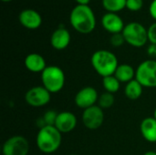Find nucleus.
<instances>
[{
    "label": "nucleus",
    "mask_w": 156,
    "mask_h": 155,
    "mask_svg": "<svg viewBox=\"0 0 156 155\" xmlns=\"http://www.w3.org/2000/svg\"><path fill=\"white\" fill-rule=\"evenodd\" d=\"M71 26L80 34H90L96 26V16L90 5H77L69 14Z\"/></svg>",
    "instance_id": "obj_1"
},
{
    "label": "nucleus",
    "mask_w": 156,
    "mask_h": 155,
    "mask_svg": "<svg viewBox=\"0 0 156 155\" xmlns=\"http://www.w3.org/2000/svg\"><path fill=\"white\" fill-rule=\"evenodd\" d=\"M90 62L93 69L102 78L114 75L119 66L115 54L106 49L95 51L91 56Z\"/></svg>",
    "instance_id": "obj_2"
},
{
    "label": "nucleus",
    "mask_w": 156,
    "mask_h": 155,
    "mask_svg": "<svg viewBox=\"0 0 156 155\" xmlns=\"http://www.w3.org/2000/svg\"><path fill=\"white\" fill-rule=\"evenodd\" d=\"M62 133L55 126H43L37 134V146L44 153H53L61 145Z\"/></svg>",
    "instance_id": "obj_3"
},
{
    "label": "nucleus",
    "mask_w": 156,
    "mask_h": 155,
    "mask_svg": "<svg viewBox=\"0 0 156 155\" xmlns=\"http://www.w3.org/2000/svg\"><path fill=\"white\" fill-rule=\"evenodd\" d=\"M42 86L51 94L59 92L65 85L66 76L61 68L58 66H48L41 73Z\"/></svg>",
    "instance_id": "obj_4"
},
{
    "label": "nucleus",
    "mask_w": 156,
    "mask_h": 155,
    "mask_svg": "<svg viewBox=\"0 0 156 155\" xmlns=\"http://www.w3.org/2000/svg\"><path fill=\"white\" fill-rule=\"evenodd\" d=\"M122 35L125 42L134 48H142L148 42V32L144 25L138 22H131L125 25Z\"/></svg>",
    "instance_id": "obj_5"
},
{
    "label": "nucleus",
    "mask_w": 156,
    "mask_h": 155,
    "mask_svg": "<svg viewBox=\"0 0 156 155\" xmlns=\"http://www.w3.org/2000/svg\"><path fill=\"white\" fill-rule=\"evenodd\" d=\"M135 79L143 87L156 88V60L147 59L143 61L136 69Z\"/></svg>",
    "instance_id": "obj_6"
},
{
    "label": "nucleus",
    "mask_w": 156,
    "mask_h": 155,
    "mask_svg": "<svg viewBox=\"0 0 156 155\" xmlns=\"http://www.w3.org/2000/svg\"><path fill=\"white\" fill-rule=\"evenodd\" d=\"M29 153L28 141L20 135L8 138L3 144V155H27Z\"/></svg>",
    "instance_id": "obj_7"
},
{
    "label": "nucleus",
    "mask_w": 156,
    "mask_h": 155,
    "mask_svg": "<svg viewBox=\"0 0 156 155\" xmlns=\"http://www.w3.org/2000/svg\"><path fill=\"white\" fill-rule=\"evenodd\" d=\"M51 100V93L43 86H36L29 89L25 95L26 102L34 108L46 106Z\"/></svg>",
    "instance_id": "obj_8"
},
{
    "label": "nucleus",
    "mask_w": 156,
    "mask_h": 155,
    "mask_svg": "<svg viewBox=\"0 0 156 155\" xmlns=\"http://www.w3.org/2000/svg\"><path fill=\"white\" fill-rule=\"evenodd\" d=\"M104 122V112L99 105H94L83 111L82 122L90 130L99 129Z\"/></svg>",
    "instance_id": "obj_9"
},
{
    "label": "nucleus",
    "mask_w": 156,
    "mask_h": 155,
    "mask_svg": "<svg viewBox=\"0 0 156 155\" xmlns=\"http://www.w3.org/2000/svg\"><path fill=\"white\" fill-rule=\"evenodd\" d=\"M99 96L100 95L93 87L88 86L82 88L77 92L74 98V101L79 108L86 110L90 107L96 105V102H98Z\"/></svg>",
    "instance_id": "obj_10"
},
{
    "label": "nucleus",
    "mask_w": 156,
    "mask_h": 155,
    "mask_svg": "<svg viewBox=\"0 0 156 155\" xmlns=\"http://www.w3.org/2000/svg\"><path fill=\"white\" fill-rule=\"evenodd\" d=\"M18 20L20 24L27 29H37L42 24V17L40 14L34 9H24L19 13Z\"/></svg>",
    "instance_id": "obj_11"
},
{
    "label": "nucleus",
    "mask_w": 156,
    "mask_h": 155,
    "mask_svg": "<svg viewBox=\"0 0 156 155\" xmlns=\"http://www.w3.org/2000/svg\"><path fill=\"white\" fill-rule=\"evenodd\" d=\"M102 27L111 34L122 33L125 25L122 18L117 13H105L101 17Z\"/></svg>",
    "instance_id": "obj_12"
},
{
    "label": "nucleus",
    "mask_w": 156,
    "mask_h": 155,
    "mask_svg": "<svg viewBox=\"0 0 156 155\" xmlns=\"http://www.w3.org/2000/svg\"><path fill=\"white\" fill-rule=\"evenodd\" d=\"M78 123L77 117L70 111H61L58 114L55 127L61 133H69L72 132Z\"/></svg>",
    "instance_id": "obj_13"
},
{
    "label": "nucleus",
    "mask_w": 156,
    "mask_h": 155,
    "mask_svg": "<svg viewBox=\"0 0 156 155\" xmlns=\"http://www.w3.org/2000/svg\"><path fill=\"white\" fill-rule=\"evenodd\" d=\"M70 33L65 27L57 28L50 37V44L53 48L57 50H63L70 43Z\"/></svg>",
    "instance_id": "obj_14"
},
{
    "label": "nucleus",
    "mask_w": 156,
    "mask_h": 155,
    "mask_svg": "<svg viewBox=\"0 0 156 155\" xmlns=\"http://www.w3.org/2000/svg\"><path fill=\"white\" fill-rule=\"evenodd\" d=\"M25 67L33 73H42L48 67L44 57L37 53H30L25 58Z\"/></svg>",
    "instance_id": "obj_15"
},
{
    "label": "nucleus",
    "mask_w": 156,
    "mask_h": 155,
    "mask_svg": "<svg viewBox=\"0 0 156 155\" xmlns=\"http://www.w3.org/2000/svg\"><path fill=\"white\" fill-rule=\"evenodd\" d=\"M140 131L145 141L156 143V120L154 117L144 119L140 125Z\"/></svg>",
    "instance_id": "obj_16"
},
{
    "label": "nucleus",
    "mask_w": 156,
    "mask_h": 155,
    "mask_svg": "<svg viewBox=\"0 0 156 155\" xmlns=\"http://www.w3.org/2000/svg\"><path fill=\"white\" fill-rule=\"evenodd\" d=\"M136 69L129 64H121L118 66L114 76L121 83H128L135 79Z\"/></svg>",
    "instance_id": "obj_17"
},
{
    "label": "nucleus",
    "mask_w": 156,
    "mask_h": 155,
    "mask_svg": "<svg viewBox=\"0 0 156 155\" xmlns=\"http://www.w3.org/2000/svg\"><path fill=\"white\" fill-rule=\"evenodd\" d=\"M143 88H144L143 85L134 79L132 81L126 83V86L124 89L125 96L129 100H138L143 94V90H144Z\"/></svg>",
    "instance_id": "obj_18"
},
{
    "label": "nucleus",
    "mask_w": 156,
    "mask_h": 155,
    "mask_svg": "<svg viewBox=\"0 0 156 155\" xmlns=\"http://www.w3.org/2000/svg\"><path fill=\"white\" fill-rule=\"evenodd\" d=\"M103 8L111 13H118L126 8V0H101Z\"/></svg>",
    "instance_id": "obj_19"
},
{
    "label": "nucleus",
    "mask_w": 156,
    "mask_h": 155,
    "mask_svg": "<svg viewBox=\"0 0 156 155\" xmlns=\"http://www.w3.org/2000/svg\"><path fill=\"white\" fill-rule=\"evenodd\" d=\"M102 86L105 89L106 92L113 94L120 90L121 82L117 79V78L114 75H112L102 78Z\"/></svg>",
    "instance_id": "obj_20"
},
{
    "label": "nucleus",
    "mask_w": 156,
    "mask_h": 155,
    "mask_svg": "<svg viewBox=\"0 0 156 155\" xmlns=\"http://www.w3.org/2000/svg\"><path fill=\"white\" fill-rule=\"evenodd\" d=\"M115 101V98L113 94L110 92H104L99 96L98 99V105L103 110V109H109L111 108Z\"/></svg>",
    "instance_id": "obj_21"
},
{
    "label": "nucleus",
    "mask_w": 156,
    "mask_h": 155,
    "mask_svg": "<svg viewBox=\"0 0 156 155\" xmlns=\"http://www.w3.org/2000/svg\"><path fill=\"white\" fill-rule=\"evenodd\" d=\"M58 112L51 110V111H48L45 112L42 121H43V125L44 126H55L56 121H57V117H58Z\"/></svg>",
    "instance_id": "obj_22"
},
{
    "label": "nucleus",
    "mask_w": 156,
    "mask_h": 155,
    "mask_svg": "<svg viewBox=\"0 0 156 155\" xmlns=\"http://www.w3.org/2000/svg\"><path fill=\"white\" fill-rule=\"evenodd\" d=\"M144 6V0H126V8L132 12H137Z\"/></svg>",
    "instance_id": "obj_23"
},
{
    "label": "nucleus",
    "mask_w": 156,
    "mask_h": 155,
    "mask_svg": "<svg viewBox=\"0 0 156 155\" xmlns=\"http://www.w3.org/2000/svg\"><path fill=\"white\" fill-rule=\"evenodd\" d=\"M110 42H111L112 47L119 48V47H122L124 44L125 39H124V37H123L122 33H117V34H112V37L110 38Z\"/></svg>",
    "instance_id": "obj_24"
},
{
    "label": "nucleus",
    "mask_w": 156,
    "mask_h": 155,
    "mask_svg": "<svg viewBox=\"0 0 156 155\" xmlns=\"http://www.w3.org/2000/svg\"><path fill=\"white\" fill-rule=\"evenodd\" d=\"M147 32H148V41L151 44L156 45V21L148 27Z\"/></svg>",
    "instance_id": "obj_25"
},
{
    "label": "nucleus",
    "mask_w": 156,
    "mask_h": 155,
    "mask_svg": "<svg viewBox=\"0 0 156 155\" xmlns=\"http://www.w3.org/2000/svg\"><path fill=\"white\" fill-rule=\"evenodd\" d=\"M147 54L150 58H156V45L150 44L147 48Z\"/></svg>",
    "instance_id": "obj_26"
},
{
    "label": "nucleus",
    "mask_w": 156,
    "mask_h": 155,
    "mask_svg": "<svg viewBox=\"0 0 156 155\" xmlns=\"http://www.w3.org/2000/svg\"><path fill=\"white\" fill-rule=\"evenodd\" d=\"M149 13L150 16L156 21V0H153L149 6Z\"/></svg>",
    "instance_id": "obj_27"
},
{
    "label": "nucleus",
    "mask_w": 156,
    "mask_h": 155,
    "mask_svg": "<svg viewBox=\"0 0 156 155\" xmlns=\"http://www.w3.org/2000/svg\"><path fill=\"white\" fill-rule=\"evenodd\" d=\"M78 5H89L90 0H75Z\"/></svg>",
    "instance_id": "obj_28"
},
{
    "label": "nucleus",
    "mask_w": 156,
    "mask_h": 155,
    "mask_svg": "<svg viewBox=\"0 0 156 155\" xmlns=\"http://www.w3.org/2000/svg\"><path fill=\"white\" fill-rule=\"evenodd\" d=\"M144 155H156V153L153 152V151H149V152H146Z\"/></svg>",
    "instance_id": "obj_29"
},
{
    "label": "nucleus",
    "mask_w": 156,
    "mask_h": 155,
    "mask_svg": "<svg viewBox=\"0 0 156 155\" xmlns=\"http://www.w3.org/2000/svg\"><path fill=\"white\" fill-rule=\"evenodd\" d=\"M1 1H2V2H5V3H6V2H11V1H13V0H1Z\"/></svg>",
    "instance_id": "obj_30"
},
{
    "label": "nucleus",
    "mask_w": 156,
    "mask_h": 155,
    "mask_svg": "<svg viewBox=\"0 0 156 155\" xmlns=\"http://www.w3.org/2000/svg\"><path fill=\"white\" fill-rule=\"evenodd\" d=\"M154 118L156 120V109L154 110Z\"/></svg>",
    "instance_id": "obj_31"
},
{
    "label": "nucleus",
    "mask_w": 156,
    "mask_h": 155,
    "mask_svg": "<svg viewBox=\"0 0 156 155\" xmlns=\"http://www.w3.org/2000/svg\"><path fill=\"white\" fill-rule=\"evenodd\" d=\"M69 155H78V154H69Z\"/></svg>",
    "instance_id": "obj_32"
}]
</instances>
